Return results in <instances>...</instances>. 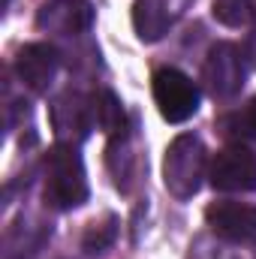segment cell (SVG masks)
Here are the masks:
<instances>
[{"instance_id": "1", "label": "cell", "mask_w": 256, "mask_h": 259, "mask_svg": "<svg viewBox=\"0 0 256 259\" xmlns=\"http://www.w3.org/2000/svg\"><path fill=\"white\" fill-rule=\"evenodd\" d=\"M46 202L58 211H69L88 202V175H84V163L78 157V151L72 145H55L46 160Z\"/></svg>"}, {"instance_id": "2", "label": "cell", "mask_w": 256, "mask_h": 259, "mask_svg": "<svg viewBox=\"0 0 256 259\" xmlns=\"http://www.w3.org/2000/svg\"><path fill=\"white\" fill-rule=\"evenodd\" d=\"M208 172V160H205V145L199 136L184 133L178 136L169 151H166V160H163V181H166V190L175 196V199H190L199 193L202 187V178Z\"/></svg>"}, {"instance_id": "3", "label": "cell", "mask_w": 256, "mask_h": 259, "mask_svg": "<svg viewBox=\"0 0 256 259\" xmlns=\"http://www.w3.org/2000/svg\"><path fill=\"white\" fill-rule=\"evenodd\" d=\"M154 103L169 124H184L199 109V88L190 75L175 66H163L154 72Z\"/></svg>"}, {"instance_id": "4", "label": "cell", "mask_w": 256, "mask_h": 259, "mask_svg": "<svg viewBox=\"0 0 256 259\" xmlns=\"http://www.w3.org/2000/svg\"><path fill=\"white\" fill-rule=\"evenodd\" d=\"M247 78V64L238 46L232 42H217L202 66V81L214 100H232Z\"/></svg>"}, {"instance_id": "5", "label": "cell", "mask_w": 256, "mask_h": 259, "mask_svg": "<svg viewBox=\"0 0 256 259\" xmlns=\"http://www.w3.org/2000/svg\"><path fill=\"white\" fill-rule=\"evenodd\" d=\"M208 181L214 190H223V193L256 190V154L241 142L217 151L214 160L208 163Z\"/></svg>"}, {"instance_id": "6", "label": "cell", "mask_w": 256, "mask_h": 259, "mask_svg": "<svg viewBox=\"0 0 256 259\" xmlns=\"http://www.w3.org/2000/svg\"><path fill=\"white\" fill-rule=\"evenodd\" d=\"M205 220L214 235L232 244L256 247V205L247 202H211L205 208Z\"/></svg>"}, {"instance_id": "7", "label": "cell", "mask_w": 256, "mask_h": 259, "mask_svg": "<svg viewBox=\"0 0 256 259\" xmlns=\"http://www.w3.org/2000/svg\"><path fill=\"white\" fill-rule=\"evenodd\" d=\"M49 115H52V127H55V136L61 139V145L81 142L97 127V121H94V97H81L78 91L61 94L52 103Z\"/></svg>"}, {"instance_id": "8", "label": "cell", "mask_w": 256, "mask_h": 259, "mask_svg": "<svg viewBox=\"0 0 256 259\" xmlns=\"http://www.w3.org/2000/svg\"><path fill=\"white\" fill-rule=\"evenodd\" d=\"M58 66H61V55L58 49L46 46V42H30L18 52L15 58V72L18 78L33 91V94H46L49 84L55 81L58 75Z\"/></svg>"}, {"instance_id": "9", "label": "cell", "mask_w": 256, "mask_h": 259, "mask_svg": "<svg viewBox=\"0 0 256 259\" xmlns=\"http://www.w3.org/2000/svg\"><path fill=\"white\" fill-rule=\"evenodd\" d=\"M36 24L58 36H75L94 24V9L84 0H52L39 9Z\"/></svg>"}, {"instance_id": "10", "label": "cell", "mask_w": 256, "mask_h": 259, "mask_svg": "<svg viewBox=\"0 0 256 259\" xmlns=\"http://www.w3.org/2000/svg\"><path fill=\"white\" fill-rule=\"evenodd\" d=\"M187 3L190 0H136V9H133L136 33L145 42L160 39L178 21V15L187 9Z\"/></svg>"}, {"instance_id": "11", "label": "cell", "mask_w": 256, "mask_h": 259, "mask_svg": "<svg viewBox=\"0 0 256 259\" xmlns=\"http://www.w3.org/2000/svg\"><path fill=\"white\" fill-rule=\"evenodd\" d=\"M52 235V226H46L42 220H30V217H21L18 223H12L6 229V259L18 256H30L42 247V241Z\"/></svg>"}, {"instance_id": "12", "label": "cell", "mask_w": 256, "mask_h": 259, "mask_svg": "<svg viewBox=\"0 0 256 259\" xmlns=\"http://www.w3.org/2000/svg\"><path fill=\"white\" fill-rule=\"evenodd\" d=\"M94 121L97 127L109 136H121L127 133V115H124V106L121 100L112 94V91H100L94 97Z\"/></svg>"}, {"instance_id": "13", "label": "cell", "mask_w": 256, "mask_h": 259, "mask_svg": "<svg viewBox=\"0 0 256 259\" xmlns=\"http://www.w3.org/2000/svg\"><path fill=\"white\" fill-rule=\"evenodd\" d=\"M220 133L226 139H235V142H256V97L247 100L241 109L235 112H226L220 121H217Z\"/></svg>"}, {"instance_id": "14", "label": "cell", "mask_w": 256, "mask_h": 259, "mask_svg": "<svg viewBox=\"0 0 256 259\" xmlns=\"http://www.w3.org/2000/svg\"><path fill=\"white\" fill-rule=\"evenodd\" d=\"M214 18L226 27H244L256 21V0H214Z\"/></svg>"}, {"instance_id": "15", "label": "cell", "mask_w": 256, "mask_h": 259, "mask_svg": "<svg viewBox=\"0 0 256 259\" xmlns=\"http://www.w3.org/2000/svg\"><path fill=\"white\" fill-rule=\"evenodd\" d=\"M115 238H118V220L106 217V223H91L88 226V232L81 238V247H84V253L97 256V253H106Z\"/></svg>"}, {"instance_id": "16", "label": "cell", "mask_w": 256, "mask_h": 259, "mask_svg": "<svg viewBox=\"0 0 256 259\" xmlns=\"http://www.w3.org/2000/svg\"><path fill=\"white\" fill-rule=\"evenodd\" d=\"M244 55H247V61L256 66V27H253V33L247 36V46H244Z\"/></svg>"}]
</instances>
